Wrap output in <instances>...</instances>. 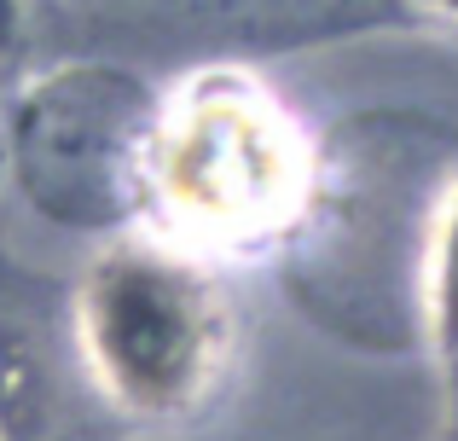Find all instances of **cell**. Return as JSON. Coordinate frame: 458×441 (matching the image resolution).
Listing matches in <instances>:
<instances>
[{
    "label": "cell",
    "mask_w": 458,
    "mask_h": 441,
    "mask_svg": "<svg viewBox=\"0 0 458 441\" xmlns=\"http://www.w3.org/2000/svg\"><path fill=\"white\" fill-rule=\"evenodd\" d=\"M453 407H458V401H453Z\"/></svg>",
    "instance_id": "cell-10"
},
{
    "label": "cell",
    "mask_w": 458,
    "mask_h": 441,
    "mask_svg": "<svg viewBox=\"0 0 458 441\" xmlns=\"http://www.w3.org/2000/svg\"><path fill=\"white\" fill-rule=\"evenodd\" d=\"M418 6H429V12H441V18H458V0H418Z\"/></svg>",
    "instance_id": "cell-7"
},
{
    "label": "cell",
    "mask_w": 458,
    "mask_h": 441,
    "mask_svg": "<svg viewBox=\"0 0 458 441\" xmlns=\"http://www.w3.org/2000/svg\"><path fill=\"white\" fill-rule=\"evenodd\" d=\"M81 372L134 424H186L233 366V302L198 250L163 233H116L70 302Z\"/></svg>",
    "instance_id": "cell-1"
},
{
    "label": "cell",
    "mask_w": 458,
    "mask_h": 441,
    "mask_svg": "<svg viewBox=\"0 0 458 441\" xmlns=\"http://www.w3.org/2000/svg\"><path fill=\"white\" fill-rule=\"evenodd\" d=\"M0 174H6V134H0Z\"/></svg>",
    "instance_id": "cell-9"
},
{
    "label": "cell",
    "mask_w": 458,
    "mask_h": 441,
    "mask_svg": "<svg viewBox=\"0 0 458 441\" xmlns=\"http://www.w3.org/2000/svg\"><path fill=\"white\" fill-rule=\"evenodd\" d=\"M58 377L23 308L0 302V441H53Z\"/></svg>",
    "instance_id": "cell-4"
},
{
    "label": "cell",
    "mask_w": 458,
    "mask_h": 441,
    "mask_svg": "<svg viewBox=\"0 0 458 441\" xmlns=\"http://www.w3.org/2000/svg\"><path fill=\"white\" fill-rule=\"evenodd\" d=\"M313 186L302 128L244 70H203L157 105L146 216L198 256H238L291 233Z\"/></svg>",
    "instance_id": "cell-2"
},
{
    "label": "cell",
    "mask_w": 458,
    "mask_h": 441,
    "mask_svg": "<svg viewBox=\"0 0 458 441\" xmlns=\"http://www.w3.org/2000/svg\"><path fill=\"white\" fill-rule=\"evenodd\" d=\"M18 35H23V0H0V58L18 47Z\"/></svg>",
    "instance_id": "cell-6"
},
{
    "label": "cell",
    "mask_w": 458,
    "mask_h": 441,
    "mask_svg": "<svg viewBox=\"0 0 458 441\" xmlns=\"http://www.w3.org/2000/svg\"><path fill=\"white\" fill-rule=\"evenodd\" d=\"M418 296H424V343L436 360L447 395L458 401V169L441 192L424 238V267H418Z\"/></svg>",
    "instance_id": "cell-5"
},
{
    "label": "cell",
    "mask_w": 458,
    "mask_h": 441,
    "mask_svg": "<svg viewBox=\"0 0 458 441\" xmlns=\"http://www.w3.org/2000/svg\"><path fill=\"white\" fill-rule=\"evenodd\" d=\"M441 441H458V407H453V424H447V436H441Z\"/></svg>",
    "instance_id": "cell-8"
},
{
    "label": "cell",
    "mask_w": 458,
    "mask_h": 441,
    "mask_svg": "<svg viewBox=\"0 0 458 441\" xmlns=\"http://www.w3.org/2000/svg\"><path fill=\"white\" fill-rule=\"evenodd\" d=\"M157 105L128 70L64 64L18 99L6 169L47 221L116 238V226L146 216Z\"/></svg>",
    "instance_id": "cell-3"
}]
</instances>
